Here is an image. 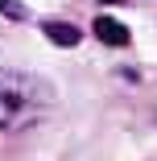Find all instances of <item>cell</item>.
Listing matches in <instances>:
<instances>
[{
	"label": "cell",
	"mask_w": 157,
	"mask_h": 161,
	"mask_svg": "<svg viewBox=\"0 0 157 161\" xmlns=\"http://www.w3.org/2000/svg\"><path fill=\"white\" fill-rule=\"evenodd\" d=\"M99 4H120V0H99Z\"/></svg>",
	"instance_id": "obj_5"
},
{
	"label": "cell",
	"mask_w": 157,
	"mask_h": 161,
	"mask_svg": "<svg viewBox=\"0 0 157 161\" xmlns=\"http://www.w3.org/2000/svg\"><path fill=\"white\" fill-rule=\"evenodd\" d=\"M21 13H25V8L17 4V0H4V17H21Z\"/></svg>",
	"instance_id": "obj_4"
},
{
	"label": "cell",
	"mask_w": 157,
	"mask_h": 161,
	"mask_svg": "<svg viewBox=\"0 0 157 161\" xmlns=\"http://www.w3.org/2000/svg\"><path fill=\"white\" fill-rule=\"evenodd\" d=\"M91 33H95L104 46H128V29H124L116 17H95V25H91Z\"/></svg>",
	"instance_id": "obj_2"
},
{
	"label": "cell",
	"mask_w": 157,
	"mask_h": 161,
	"mask_svg": "<svg viewBox=\"0 0 157 161\" xmlns=\"http://www.w3.org/2000/svg\"><path fill=\"white\" fill-rule=\"evenodd\" d=\"M46 37H50L54 46H62V50H70V46H79L83 33H79L75 25H66V21H50V25H46Z\"/></svg>",
	"instance_id": "obj_3"
},
{
	"label": "cell",
	"mask_w": 157,
	"mask_h": 161,
	"mask_svg": "<svg viewBox=\"0 0 157 161\" xmlns=\"http://www.w3.org/2000/svg\"><path fill=\"white\" fill-rule=\"evenodd\" d=\"M54 108V91L25 75V70H0V128H25L42 120Z\"/></svg>",
	"instance_id": "obj_1"
}]
</instances>
